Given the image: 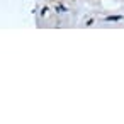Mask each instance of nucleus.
<instances>
[{"label":"nucleus","instance_id":"1","mask_svg":"<svg viewBox=\"0 0 124 124\" xmlns=\"http://www.w3.org/2000/svg\"><path fill=\"white\" fill-rule=\"evenodd\" d=\"M121 19V16H112V17H107V21L110 22V21H119Z\"/></svg>","mask_w":124,"mask_h":124}]
</instances>
